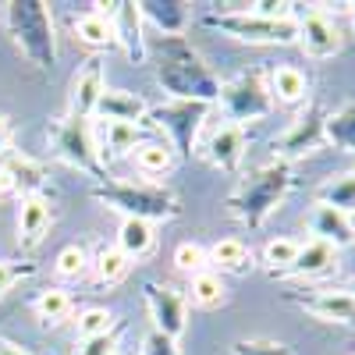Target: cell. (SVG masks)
I'll use <instances>...</instances> for the list:
<instances>
[{
  "mask_svg": "<svg viewBox=\"0 0 355 355\" xmlns=\"http://www.w3.org/2000/svg\"><path fill=\"white\" fill-rule=\"evenodd\" d=\"M157 61V82L171 100H189V103H217L220 96V78L214 68L202 61V53L185 36H160L153 46Z\"/></svg>",
  "mask_w": 355,
  "mask_h": 355,
  "instance_id": "6da1fadb",
  "label": "cell"
},
{
  "mask_svg": "<svg viewBox=\"0 0 355 355\" xmlns=\"http://www.w3.org/2000/svg\"><path fill=\"white\" fill-rule=\"evenodd\" d=\"M295 189V164L284 160H266L263 167L249 171L242 178V185L227 196V214L249 231H259L284 196Z\"/></svg>",
  "mask_w": 355,
  "mask_h": 355,
  "instance_id": "7a4b0ae2",
  "label": "cell"
},
{
  "mask_svg": "<svg viewBox=\"0 0 355 355\" xmlns=\"http://www.w3.org/2000/svg\"><path fill=\"white\" fill-rule=\"evenodd\" d=\"M89 196L114 214L150 220V224H167V220L182 217L178 196L164 185H153V182H114V178H107V182H96L89 189Z\"/></svg>",
  "mask_w": 355,
  "mask_h": 355,
  "instance_id": "3957f363",
  "label": "cell"
},
{
  "mask_svg": "<svg viewBox=\"0 0 355 355\" xmlns=\"http://www.w3.org/2000/svg\"><path fill=\"white\" fill-rule=\"evenodd\" d=\"M8 33L36 71H53L57 64V33H53V15L43 0H11L4 4Z\"/></svg>",
  "mask_w": 355,
  "mask_h": 355,
  "instance_id": "277c9868",
  "label": "cell"
},
{
  "mask_svg": "<svg viewBox=\"0 0 355 355\" xmlns=\"http://www.w3.org/2000/svg\"><path fill=\"white\" fill-rule=\"evenodd\" d=\"M206 28L239 40V43H252V46H291L299 43V21L295 18H263L256 11H249V4H220V11H206L202 15Z\"/></svg>",
  "mask_w": 355,
  "mask_h": 355,
  "instance_id": "5b68a950",
  "label": "cell"
},
{
  "mask_svg": "<svg viewBox=\"0 0 355 355\" xmlns=\"http://www.w3.org/2000/svg\"><path fill=\"white\" fill-rule=\"evenodd\" d=\"M46 139L53 146V153L64 164H71L75 171L107 182V167L100 160V146H96V125L93 117H75V114H61L46 125Z\"/></svg>",
  "mask_w": 355,
  "mask_h": 355,
  "instance_id": "8992f818",
  "label": "cell"
},
{
  "mask_svg": "<svg viewBox=\"0 0 355 355\" xmlns=\"http://www.w3.org/2000/svg\"><path fill=\"white\" fill-rule=\"evenodd\" d=\"M227 125H249V121H263V117L274 114V96L270 85H266V75L256 71H242L227 82H220V96H217Z\"/></svg>",
  "mask_w": 355,
  "mask_h": 355,
  "instance_id": "52a82bcc",
  "label": "cell"
},
{
  "mask_svg": "<svg viewBox=\"0 0 355 355\" xmlns=\"http://www.w3.org/2000/svg\"><path fill=\"white\" fill-rule=\"evenodd\" d=\"M210 117V103H189V100H171L160 107H150L146 125H153L167 135V146L174 150V157L192 160L196 157V139Z\"/></svg>",
  "mask_w": 355,
  "mask_h": 355,
  "instance_id": "ba28073f",
  "label": "cell"
},
{
  "mask_svg": "<svg viewBox=\"0 0 355 355\" xmlns=\"http://www.w3.org/2000/svg\"><path fill=\"white\" fill-rule=\"evenodd\" d=\"M327 146V110L320 103H306V110L274 139V160L295 164Z\"/></svg>",
  "mask_w": 355,
  "mask_h": 355,
  "instance_id": "9c48e42d",
  "label": "cell"
},
{
  "mask_svg": "<svg viewBox=\"0 0 355 355\" xmlns=\"http://www.w3.org/2000/svg\"><path fill=\"white\" fill-rule=\"evenodd\" d=\"M142 299L150 306L153 316V331L167 334L171 341H178L189 327V299L182 288H174L167 281H146L142 284Z\"/></svg>",
  "mask_w": 355,
  "mask_h": 355,
  "instance_id": "30bf717a",
  "label": "cell"
},
{
  "mask_svg": "<svg viewBox=\"0 0 355 355\" xmlns=\"http://www.w3.org/2000/svg\"><path fill=\"white\" fill-rule=\"evenodd\" d=\"M295 21H299V46L313 61H327V57L341 53L345 36L334 25L331 15H323L316 4H309V11H302V4H295Z\"/></svg>",
  "mask_w": 355,
  "mask_h": 355,
  "instance_id": "8fae6325",
  "label": "cell"
},
{
  "mask_svg": "<svg viewBox=\"0 0 355 355\" xmlns=\"http://www.w3.org/2000/svg\"><path fill=\"white\" fill-rule=\"evenodd\" d=\"M284 302L299 306L302 313L323 320V323H338L348 327L355 323V299L345 288H320V291H284Z\"/></svg>",
  "mask_w": 355,
  "mask_h": 355,
  "instance_id": "7c38bea8",
  "label": "cell"
},
{
  "mask_svg": "<svg viewBox=\"0 0 355 355\" xmlns=\"http://www.w3.org/2000/svg\"><path fill=\"white\" fill-rule=\"evenodd\" d=\"M110 21H114V40L125 50V57L132 64H142L150 57V40H146V21L139 15V4H132V0L110 4Z\"/></svg>",
  "mask_w": 355,
  "mask_h": 355,
  "instance_id": "4fadbf2b",
  "label": "cell"
},
{
  "mask_svg": "<svg viewBox=\"0 0 355 355\" xmlns=\"http://www.w3.org/2000/svg\"><path fill=\"white\" fill-rule=\"evenodd\" d=\"M107 93V78H103V61L93 53L78 64L75 78H71V96H68V114L75 117H93L100 96Z\"/></svg>",
  "mask_w": 355,
  "mask_h": 355,
  "instance_id": "5bb4252c",
  "label": "cell"
},
{
  "mask_svg": "<svg viewBox=\"0 0 355 355\" xmlns=\"http://www.w3.org/2000/svg\"><path fill=\"white\" fill-rule=\"evenodd\" d=\"M245 150H249V135H245L242 125L214 128V135L206 139V146H202L206 160H210L217 171H224V174H239V167L245 160Z\"/></svg>",
  "mask_w": 355,
  "mask_h": 355,
  "instance_id": "9a60e30c",
  "label": "cell"
},
{
  "mask_svg": "<svg viewBox=\"0 0 355 355\" xmlns=\"http://www.w3.org/2000/svg\"><path fill=\"white\" fill-rule=\"evenodd\" d=\"M0 178H4V189H11L25 199V196H43L50 174H46V164L11 150L8 157H0Z\"/></svg>",
  "mask_w": 355,
  "mask_h": 355,
  "instance_id": "2e32d148",
  "label": "cell"
},
{
  "mask_svg": "<svg viewBox=\"0 0 355 355\" xmlns=\"http://www.w3.org/2000/svg\"><path fill=\"white\" fill-rule=\"evenodd\" d=\"M53 227V210L46 196H25L18 202V245L25 252H36Z\"/></svg>",
  "mask_w": 355,
  "mask_h": 355,
  "instance_id": "e0dca14e",
  "label": "cell"
},
{
  "mask_svg": "<svg viewBox=\"0 0 355 355\" xmlns=\"http://www.w3.org/2000/svg\"><path fill=\"white\" fill-rule=\"evenodd\" d=\"M309 231L316 242H327L331 249H348L355 245V220L341 210H334V206H313L309 210Z\"/></svg>",
  "mask_w": 355,
  "mask_h": 355,
  "instance_id": "ac0fdd59",
  "label": "cell"
},
{
  "mask_svg": "<svg viewBox=\"0 0 355 355\" xmlns=\"http://www.w3.org/2000/svg\"><path fill=\"white\" fill-rule=\"evenodd\" d=\"M146 114H150V103H146L139 93H128V89H107L96 103L93 121H125V125H146Z\"/></svg>",
  "mask_w": 355,
  "mask_h": 355,
  "instance_id": "d6986e66",
  "label": "cell"
},
{
  "mask_svg": "<svg viewBox=\"0 0 355 355\" xmlns=\"http://www.w3.org/2000/svg\"><path fill=\"white\" fill-rule=\"evenodd\" d=\"M146 25H153L160 36H185L189 28V4L182 0H135Z\"/></svg>",
  "mask_w": 355,
  "mask_h": 355,
  "instance_id": "ffe728a7",
  "label": "cell"
},
{
  "mask_svg": "<svg viewBox=\"0 0 355 355\" xmlns=\"http://www.w3.org/2000/svg\"><path fill=\"white\" fill-rule=\"evenodd\" d=\"M338 270V249H331L327 242H306L299 245V256L295 263L284 270V277H299V281H316V277H327Z\"/></svg>",
  "mask_w": 355,
  "mask_h": 355,
  "instance_id": "44dd1931",
  "label": "cell"
},
{
  "mask_svg": "<svg viewBox=\"0 0 355 355\" xmlns=\"http://www.w3.org/2000/svg\"><path fill=\"white\" fill-rule=\"evenodd\" d=\"M71 33L82 46L89 50H110L117 46L114 40V21H110V4H93V11H85L71 21Z\"/></svg>",
  "mask_w": 355,
  "mask_h": 355,
  "instance_id": "7402d4cb",
  "label": "cell"
},
{
  "mask_svg": "<svg viewBox=\"0 0 355 355\" xmlns=\"http://www.w3.org/2000/svg\"><path fill=\"white\" fill-rule=\"evenodd\" d=\"M206 252H210V266H217L220 274L245 277V274L256 270V256H252V249L242 239H220V242H214V249H206Z\"/></svg>",
  "mask_w": 355,
  "mask_h": 355,
  "instance_id": "603a6c76",
  "label": "cell"
},
{
  "mask_svg": "<svg viewBox=\"0 0 355 355\" xmlns=\"http://www.w3.org/2000/svg\"><path fill=\"white\" fill-rule=\"evenodd\" d=\"M142 125H125V121H107L103 125V135H100V160L103 167L110 160H121V157H132L135 153V146L142 142Z\"/></svg>",
  "mask_w": 355,
  "mask_h": 355,
  "instance_id": "cb8c5ba5",
  "label": "cell"
},
{
  "mask_svg": "<svg viewBox=\"0 0 355 355\" xmlns=\"http://www.w3.org/2000/svg\"><path fill=\"white\" fill-rule=\"evenodd\" d=\"M117 249H121L132 263L153 256L157 249V231L150 220H135V217H121V227H117Z\"/></svg>",
  "mask_w": 355,
  "mask_h": 355,
  "instance_id": "d4e9b609",
  "label": "cell"
},
{
  "mask_svg": "<svg viewBox=\"0 0 355 355\" xmlns=\"http://www.w3.org/2000/svg\"><path fill=\"white\" fill-rule=\"evenodd\" d=\"M266 85H270L274 103H284V107H299L309 96V78L295 64H277L270 71V82H266Z\"/></svg>",
  "mask_w": 355,
  "mask_h": 355,
  "instance_id": "484cf974",
  "label": "cell"
},
{
  "mask_svg": "<svg viewBox=\"0 0 355 355\" xmlns=\"http://www.w3.org/2000/svg\"><path fill=\"white\" fill-rule=\"evenodd\" d=\"M132 160H135V171L146 174V178H164V174H171L174 164H178L174 150H171L167 142H160V139H142V142L135 146Z\"/></svg>",
  "mask_w": 355,
  "mask_h": 355,
  "instance_id": "4316f807",
  "label": "cell"
},
{
  "mask_svg": "<svg viewBox=\"0 0 355 355\" xmlns=\"http://www.w3.org/2000/svg\"><path fill=\"white\" fill-rule=\"evenodd\" d=\"M89 270H93V277H96V284H103V288H114V284H121L125 277H128V270H132V259L117 249V245H96V256L89 259Z\"/></svg>",
  "mask_w": 355,
  "mask_h": 355,
  "instance_id": "83f0119b",
  "label": "cell"
},
{
  "mask_svg": "<svg viewBox=\"0 0 355 355\" xmlns=\"http://www.w3.org/2000/svg\"><path fill=\"white\" fill-rule=\"evenodd\" d=\"M33 309L40 316V323L50 331V327H61L64 320H71L75 313V302H71V295L61 288V284H53V288H43L36 299H33Z\"/></svg>",
  "mask_w": 355,
  "mask_h": 355,
  "instance_id": "f1b7e54d",
  "label": "cell"
},
{
  "mask_svg": "<svg viewBox=\"0 0 355 355\" xmlns=\"http://www.w3.org/2000/svg\"><path fill=\"white\" fill-rule=\"evenodd\" d=\"M316 202L320 206H334V210L352 217L355 214V167L338 174V178H331V182H323L316 189Z\"/></svg>",
  "mask_w": 355,
  "mask_h": 355,
  "instance_id": "f546056e",
  "label": "cell"
},
{
  "mask_svg": "<svg viewBox=\"0 0 355 355\" xmlns=\"http://www.w3.org/2000/svg\"><path fill=\"white\" fill-rule=\"evenodd\" d=\"M185 299L196 309H217L227 299V288H224V281H220L217 270H202V274L189 277V295H185Z\"/></svg>",
  "mask_w": 355,
  "mask_h": 355,
  "instance_id": "4dcf8cb0",
  "label": "cell"
},
{
  "mask_svg": "<svg viewBox=\"0 0 355 355\" xmlns=\"http://www.w3.org/2000/svg\"><path fill=\"white\" fill-rule=\"evenodd\" d=\"M327 146L341 153H355V96L341 110L327 114Z\"/></svg>",
  "mask_w": 355,
  "mask_h": 355,
  "instance_id": "1f68e13d",
  "label": "cell"
},
{
  "mask_svg": "<svg viewBox=\"0 0 355 355\" xmlns=\"http://www.w3.org/2000/svg\"><path fill=\"white\" fill-rule=\"evenodd\" d=\"M299 245H302V242L288 239V234H281V239H270V242L263 245V270L270 274V277H284V270L295 263V256H299Z\"/></svg>",
  "mask_w": 355,
  "mask_h": 355,
  "instance_id": "d6a6232c",
  "label": "cell"
},
{
  "mask_svg": "<svg viewBox=\"0 0 355 355\" xmlns=\"http://www.w3.org/2000/svg\"><path fill=\"white\" fill-rule=\"evenodd\" d=\"M89 259L93 256H89L85 245H64L61 252H57V259H53V274L61 281H78L89 270Z\"/></svg>",
  "mask_w": 355,
  "mask_h": 355,
  "instance_id": "836d02e7",
  "label": "cell"
},
{
  "mask_svg": "<svg viewBox=\"0 0 355 355\" xmlns=\"http://www.w3.org/2000/svg\"><path fill=\"white\" fill-rule=\"evenodd\" d=\"M114 323H117V320H114L110 309H103V306H89V309H82L78 320H75V334H78V341H85V338L107 334Z\"/></svg>",
  "mask_w": 355,
  "mask_h": 355,
  "instance_id": "e575fe53",
  "label": "cell"
},
{
  "mask_svg": "<svg viewBox=\"0 0 355 355\" xmlns=\"http://www.w3.org/2000/svg\"><path fill=\"white\" fill-rule=\"evenodd\" d=\"M125 327H128V323H125V320H117L107 334H96V338L78 341L71 355H114V352H117V341H121V334H125Z\"/></svg>",
  "mask_w": 355,
  "mask_h": 355,
  "instance_id": "d590c367",
  "label": "cell"
},
{
  "mask_svg": "<svg viewBox=\"0 0 355 355\" xmlns=\"http://www.w3.org/2000/svg\"><path fill=\"white\" fill-rule=\"evenodd\" d=\"M174 266L182 274H189V277H196V274H202V270H210V252H206L202 245H196V242H182L174 249Z\"/></svg>",
  "mask_w": 355,
  "mask_h": 355,
  "instance_id": "8d00e7d4",
  "label": "cell"
},
{
  "mask_svg": "<svg viewBox=\"0 0 355 355\" xmlns=\"http://www.w3.org/2000/svg\"><path fill=\"white\" fill-rule=\"evenodd\" d=\"M231 355H295V348L274 338H242L231 345Z\"/></svg>",
  "mask_w": 355,
  "mask_h": 355,
  "instance_id": "74e56055",
  "label": "cell"
},
{
  "mask_svg": "<svg viewBox=\"0 0 355 355\" xmlns=\"http://www.w3.org/2000/svg\"><path fill=\"white\" fill-rule=\"evenodd\" d=\"M40 270L36 263H15V259H0V299H4V295L15 288V284H21L25 277H33Z\"/></svg>",
  "mask_w": 355,
  "mask_h": 355,
  "instance_id": "f35d334b",
  "label": "cell"
},
{
  "mask_svg": "<svg viewBox=\"0 0 355 355\" xmlns=\"http://www.w3.org/2000/svg\"><path fill=\"white\" fill-rule=\"evenodd\" d=\"M142 355H182V348H178V341H171L167 334L150 331L142 338Z\"/></svg>",
  "mask_w": 355,
  "mask_h": 355,
  "instance_id": "ab89813d",
  "label": "cell"
},
{
  "mask_svg": "<svg viewBox=\"0 0 355 355\" xmlns=\"http://www.w3.org/2000/svg\"><path fill=\"white\" fill-rule=\"evenodd\" d=\"M11 153V125H8V117L0 114V157H8Z\"/></svg>",
  "mask_w": 355,
  "mask_h": 355,
  "instance_id": "60d3db41",
  "label": "cell"
},
{
  "mask_svg": "<svg viewBox=\"0 0 355 355\" xmlns=\"http://www.w3.org/2000/svg\"><path fill=\"white\" fill-rule=\"evenodd\" d=\"M0 355H33L28 348H21L18 341H11V338H0Z\"/></svg>",
  "mask_w": 355,
  "mask_h": 355,
  "instance_id": "b9f144b4",
  "label": "cell"
},
{
  "mask_svg": "<svg viewBox=\"0 0 355 355\" xmlns=\"http://www.w3.org/2000/svg\"><path fill=\"white\" fill-rule=\"evenodd\" d=\"M345 291H348V295H352V299H355V281H352V284H348V288H345Z\"/></svg>",
  "mask_w": 355,
  "mask_h": 355,
  "instance_id": "7bdbcfd3",
  "label": "cell"
},
{
  "mask_svg": "<svg viewBox=\"0 0 355 355\" xmlns=\"http://www.w3.org/2000/svg\"><path fill=\"white\" fill-rule=\"evenodd\" d=\"M4 192H8V189H4V178H0V196H4Z\"/></svg>",
  "mask_w": 355,
  "mask_h": 355,
  "instance_id": "ee69618b",
  "label": "cell"
},
{
  "mask_svg": "<svg viewBox=\"0 0 355 355\" xmlns=\"http://www.w3.org/2000/svg\"><path fill=\"white\" fill-rule=\"evenodd\" d=\"M352 18H355V4H352Z\"/></svg>",
  "mask_w": 355,
  "mask_h": 355,
  "instance_id": "f6af8a7d",
  "label": "cell"
},
{
  "mask_svg": "<svg viewBox=\"0 0 355 355\" xmlns=\"http://www.w3.org/2000/svg\"><path fill=\"white\" fill-rule=\"evenodd\" d=\"M114 355H117V352H114Z\"/></svg>",
  "mask_w": 355,
  "mask_h": 355,
  "instance_id": "bcb514c9",
  "label": "cell"
},
{
  "mask_svg": "<svg viewBox=\"0 0 355 355\" xmlns=\"http://www.w3.org/2000/svg\"><path fill=\"white\" fill-rule=\"evenodd\" d=\"M352 355H355V352H352Z\"/></svg>",
  "mask_w": 355,
  "mask_h": 355,
  "instance_id": "7dc6e473",
  "label": "cell"
}]
</instances>
